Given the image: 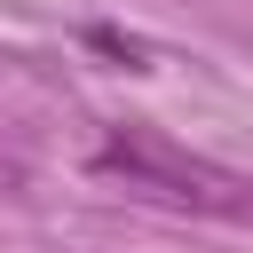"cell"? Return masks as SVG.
Returning a JSON list of instances; mask_svg holds the SVG:
<instances>
[{
    "instance_id": "6da1fadb",
    "label": "cell",
    "mask_w": 253,
    "mask_h": 253,
    "mask_svg": "<svg viewBox=\"0 0 253 253\" xmlns=\"http://www.w3.org/2000/svg\"><path fill=\"white\" fill-rule=\"evenodd\" d=\"M95 174H126V190H158V198H182V206H206V213H237L245 206L237 174H221V166H206V158H190V150H174L166 134H142V126L103 134L95 142Z\"/></svg>"
},
{
    "instance_id": "7a4b0ae2",
    "label": "cell",
    "mask_w": 253,
    "mask_h": 253,
    "mask_svg": "<svg viewBox=\"0 0 253 253\" xmlns=\"http://www.w3.org/2000/svg\"><path fill=\"white\" fill-rule=\"evenodd\" d=\"M87 40H95V47H103V55H119V63H134V71H142V55H150V47H142V40H126V32H111V24H95V32H87Z\"/></svg>"
}]
</instances>
